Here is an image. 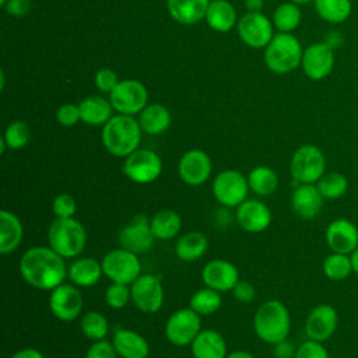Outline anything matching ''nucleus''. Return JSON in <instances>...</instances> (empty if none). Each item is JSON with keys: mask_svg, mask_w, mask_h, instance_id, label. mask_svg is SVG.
I'll list each match as a JSON object with an SVG mask.
<instances>
[{"mask_svg": "<svg viewBox=\"0 0 358 358\" xmlns=\"http://www.w3.org/2000/svg\"><path fill=\"white\" fill-rule=\"evenodd\" d=\"M69 267L50 246H34L20 259V274L34 288L52 291L67 278Z\"/></svg>", "mask_w": 358, "mask_h": 358, "instance_id": "obj_1", "label": "nucleus"}, {"mask_svg": "<svg viewBox=\"0 0 358 358\" xmlns=\"http://www.w3.org/2000/svg\"><path fill=\"white\" fill-rule=\"evenodd\" d=\"M140 123L129 115L112 116L102 129V143L115 157H127L138 148L141 140Z\"/></svg>", "mask_w": 358, "mask_h": 358, "instance_id": "obj_2", "label": "nucleus"}, {"mask_svg": "<svg viewBox=\"0 0 358 358\" xmlns=\"http://www.w3.org/2000/svg\"><path fill=\"white\" fill-rule=\"evenodd\" d=\"M253 330L256 336L267 343L277 344L285 340L291 330V316L288 308L275 299L262 303L253 316Z\"/></svg>", "mask_w": 358, "mask_h": 358, "instance_id": "obj_3", "label": "nucleus"}, {"mask_svg": "<svg viewBox=\"0 0 358 358\" xmlns=\"http://www.w3.org/2000/svg\"><path fill=\"white\" fill-rule=\"evenodd\" d=\"M49 246L64 259L77 257L85 248L87 231L76 218H55L48 229Z\"/></svg>", "mask_w": 358, "mask_h": 358, "instance_id": "obj_4", "label": "nucleus"}, {"mask_svg": "<svg viewBox=\"0 0 358 358\" xmlns=\"http://www.w3.org/2000/svg\"><path fill=\"white\" fill-rule=\"evenodd\" d=\"M302 55V46L292 34L278 32L266 46L264 63L270 71L287 74L301 64Z\"/></svg>", "mask_w": 358, "mask_h": 358, "instance_id": "obj_5", "label": "nucleus"}, {"mask_svg": "<svg viewBox=\"0 0 358 358\" xmlns=\"http://www.w3.org/2000/svg\"><path fill=\"white\" fill-rule=\"evenodd\" d=\"M295 183H316L326 173V157L313 144H303L294 152L289 162Z\"/></svg>", "mask_w": 358, "mask_h": 358, "instance_id": "obj_6", "label": "nucleus"}, {"mask_svg": "<svg viewBox=\"0 0 358 358\" xmlns=\"http://www.w3.org/2000/svg\"><path fill=\"white\" fill-rule=\"evenodd\" d=\"M101 264L103 275L108 277L112 282L131 285L141 275L138 255L123 248L108 252L103 256Z\"/></svg>", "mask_w": 358, "mask_h": 358, "instance_id": "obj_7", "label": "nucleus"}, {"mask_svg": "<svg viewBox=\"0 0 358 358\" xmlns=\"http://www.w3.org/2000/svg\"><path fill=\"white\" fill-rule=\"evenodd\" d=\"M213 196L224 207H238L248 199V178L239 171H221L213 180Z\"/></svg>", "mask_w": 358, "mask_h": 358, "instance_id": "obj_8", "label": "nucleus"}, {"mask_svg": "<svg viewBox=\"0 0 358 358\" xmlns=\"http://www.w3.org/2000/svg\"><path fill=\"white\" fill-rule=\"evenodd\" d=\"M200 331V315L192 308H183L173 312L165 323V337L176 347L190 345Z\"/></svg>", "mask_w": 358, "mask_h": 358, "instance_id": "obj_9", "label": "nucleus"}, {"mask_svg": "<svg viewBox=\"0 0 358 358\" xmlns=\"http://www.w3.org/2000/svg\"><path fill=\"white\" fill-rule=\"evenodd\" d=\"M162 172V161L157 152L147 148H137L126 157L123 173L134 183L145 185L154 182Z\"/></svg>", "mask_w": 358, "mask_h": 358, "instance_id": "obj_10", "label": "nucleus"}, {"mask_svg": "<svg viewBox=\"0 0 358 358\" xmlns=\"http://www.w3.org/2000/svg\"><path fill=\"white\" fill-rule=\"evenodd\" d=\"M148 99L145 87L136 80H123L109 92V101L115 110L122 115L133 116L141 112Z\"/></svg>", "mask_w": 358, "mask_h": 358, "instance_id": "obj_11", "label": "nucleus"}, {"mask_svg": "<svg viewBox=\"0 0 358 358\" xmlns=\"http://www.w3.org/2000/svg\"><path fill=\"white\" fill-rule=\"evenodd\" d=\"M131 301L144 313H155L164 303V288L161 280L154 274H141L131 285Z\"/></svg>", "mask_w": 358, "mask_h": 358, "instance_id": "obj_12", "label": "nucleus"}, {"mask_svg": "<svg viewBox=\"0 0 358 358\" xmlns=\"http://www.w3.org/2000/svg\"><path fill=\"white\" fill-rule=\"evenodd\" d=\"M154 234L150 227V220L138 214L131 218L117 234L120 248L127 249L136 255L147 253L154 245Z\"/></svg>", "mask_w": 358, "mask_h": 358, "instance_id": "obj_13", "label": "nucleus"}, {"mask_svg": "<svg viewBox=\"0 0 358 358\" xmlns=\"http://www.w3.org/2000/svg\"><path fill=\"white\" fill-rule=\"evenodd\" d=\"M83 295L77 285L66 284L50 291L49 308L52 315L62 322H73L78 317L83 309Z\"/></svg>", "mask_w": 358, "mask_h": 358, "instance_id": "obj_14", "label": "nucleus"}, {"mask_svg": "<svg viewBox=\"0 0 358 358\" xmlns=\"http://www.w3.org/2000/svg\"><path fill=\"white\" fill-rule=\"evenodd\" d=\"M301 66L308 78L320 81L326 78L334 67V50L324 42L312 43L303 50Z\"/></svg>", "mask_w": 358, "mask_h": 358, "instance_id": "obj_15", "label": "nucleus"}, {"mask_svg": "<svg viewBox=\"0 0 358 358\" xmlns=\"http://www.w3.org/2000/svg\"><path fill=\"white\" fill-rule=\"evenodd\" d=\"M213 164L210 157L201 150L186 151L178 164V173L182 182L189 186H200L206 183L211 175Z\"/></svg>", "mask_w": 358, "mask_h": 358, "instance_id": "obj_16", "label": "nucleus"}, {"mask_svg": "<svg viewBox=\"0 0 358 358\" xmlns=\"http://www.w3.org/2000/svg\"><path fill=\"white\" fill-rule=\"evenodd\" d=\"M241 39L250 48H266L273 39V25L262 13H246L238 22Z\"/></svg>", "mask_w": 358, "mask_h": 358, "instance_id": "obj_17", "label": "nucleus"}, {"mask_svg": "<svg viewBox=\"0 0 358 358\" xmlns=\"http://www.w3.org/2000/svg\"><path fill=\"white\" fill-rule=\"evenodd\" d=\"M235 218L239 227L250 234L266 231L271 224V211L257 199H246L236 207Z\"/></svg>", "mask_w": 358, "mask_h": 358, "instance_id": "obj_18", "label": "nucleus"}, {"mask_svg": "<svg viewBox=\"0 0 358 358\" xmlns=\"http://www.w3.org/2000/svg\"><path fill=\"white\" fill-rule=\"evenodd\" d=\"M201 280L206 287L218 292L232 291L239 281V271L229 260L214 259L203 267Z\"/></svg>", "mask_w": 358, "mask_h": 358, "instance_id": "obj_19", "label": "nucleus"}, {"mask_svg": "<svg viewBox=\"0 0 358 358\" xmlns=\"http://www.w3.org/2000/svg\"><path fill=\"white\" fill-rule=\"evenodd\" d=\"M338 324L337 310L327 303H320L315 306L306 317L305 331L309 340L324 341L330 338Z\"/></svg>", "mask_w": 358, "mask_h": 358, "instance_id": "obj_20", "label": "nucleus"}, {"mask_svg": "<svg viewBox=\"0 0 358 358\" xmlns=\"http://www.w3.org/2000/svg\"><path fill=\"white\" fill-rule=\"evenodd\" d=\"M324 239L331 252L351 255L358 248V228L347 218H337L327 225Z\"/></svg>", "mask_w": 358, "mask_h": 358, "instance_id": "obj_21", "label": "nucleus"}, {"mask_svg": "<svg viewBox=\"0 0 358 358\" xmlns=\"http://www.w3.org/2000/svg\"><path fill=\"white\" fill-rule=\"evenodd\" d=\"M323 196L313 183H301L291 196V206L302 220H313L322 211Z\"/></svg>", "mask_w": 358, "mask_h": 358, "instance_id": "obj_22", "label": "nucleus"}, {"mask_svg": "<svg viewBox=\"0 0 358 358\" xmlns=\"http://www.w3.org/2000/svg\"><path fill=\"white\" fill-rule=\"evenodd\" d=\"M112 344L120 358H147L150 354L148 341L130 329H117L113 333Z\"/></svg>", "mask_w": 358, "mask_h": 358, "instance_id": "obj_23", "label": "nucleus"}, {"mask_svg": "<svg viewBox=\"0 0 358 358\" xmlns=\"http://www.w3.org/2000/svg\"><path fill=\"white\" fill-rule=\"evenodd\" d=\"M194 358H227V343L224 337L211 329L201 330L190 344Z\"/></svg>", "mask_w": 358, "mask_h": 358, "instance_id": "obj_24", "label": "nucleus"}, {"mask_svg": "<svg viewBox=\"0 0 358 358\" xmlns=\"http://www.w3.org/2000/svg\"><path fill=\"white\" fill-rule=\"evenodd\" d=\"M24 228L20 218L8 211H0V253L8 255L13 253L22 241Z\"/></svg>", "mask_w": 358, "mask_h": 358, "instance_id": "obj_25", "label": "nucleus"}, {"mask_svg": "<svg viewBox=\"0 0 358 358\" xmlns=\"http://www.w3.org/2000/svg\"><path fill=\"white\" fill-rule=\"evenodd\" d=\"M103 275L102 264L92 257L74 260L67 270V277L77 287H94Z\"/></svg>", "mask_w": 358, "mask_h": 358, "instance_id": "obj_26", "label": "nucleus"}, {"mask_svg": "<svg viewBox=\"0 0 358 358\" xmlns=\"http://www.w3.org/2000/svg\"><path fill=\"white\" fill-rule=\"evenodd\" d=\"M166 4L175 21L190 25L206 17L210 0H168Z\"/></svg>", "mask_w": 358, "mask_h": 358, "instance_id": "obj_27", "label": "nucleus"}, {"mask_svg": "<svg viewBox=\"0 0 358 358\" xmlns=\"http://www.w3.org/2000/svg\"><path fill=\"white\" fill-rule=\"evenodd\" d=\"M208 248V239L203 232L190 231L183 234L175 242V253L183 262L200 259Z\"/></svg>", "mask_w": 358, "mask_h": 358, "instance_id": "obj_28", "label": "nucleus"}, {"mask_svg": "<svg viewBox=\"0 0 358 358\" xmlns=\"http://www.w3.org/2000/svg\"><path fill=\"white\" fill-rule=\"evenodd\" d=\"M81 120L90 126L105 124L112 117V103L101 96H88L80 102Z\"/></svg>", "mask_w": 358, "mask_h": 358, "instance_id": "obj_29", "label": "nucleus"}, {"mask_svg": "<svg viewBox=\"0 0 358 358\" xmlns=\"http://www.w3.org/2000/svg\"><path fill=\"white\" fill-rule=\"evenodd\" d=\"M210 28L218 32L229 31L236 22V11L234 6L225 0H211L206 13Z\"/></svg>", "mask_w": 358, "mask_h": 358, "instance_id": "obj_30", "label": "nucleus"}, {"mask_svg": "<svg viewBox=\"0 0 358 358\" xmlns=\"http://www.w3.org/2000/svg\"><path fill=\"white\" fill-rule=\"evenodd\" d=\"M150 227L155 239L168 241L179 234L182 228V220L176 211L165 208L157 211L150 218Z\"/></svg>", "mask_w": 358, "mask_h": 358, "instance_id": "obj_31", "label": "nucleus"}, {"mask_svg": "<svg viewBox=\"0 0 358 358\" xmlns=\"http://www.w3.org/2000/svg\"><path fill=\"white\" fill-rule=\"evenodd\" d=\"M140 127L147 134L155 136L164 133L171 124V113L161 103H152L145 106L140 112Z\"/></svg>", "mask_w": 358, "mask_h": 358, "instance_id": "obj_32", "label": "nucleus"}, {"mask_svg": "<svg viewBox=\"0 0 358 358\" xmlns=\"http://www.w3.org/2000/svg\"><path fill=\"white\" fill-rule=\"evenodd\" d=\"M319 17L330 24L347 21L352 13L351 0H313Z\"/></svg>", "mask_w": 358, "mask_h": 358, "instance_id": "obj_33", "label": "nucleus"}, {"mask_svg": "<svg viewBox=\"0 0 358 358\" xmlns=\"http://www.w3.org/2000/svg\"><path fill=\"white\" fill-rule=\"evenodd\" d=\"M248 183L249 189H252L257 196H270L278 186V176L271 168L259 165L249 172Z\"/></svg>", "mask_w": 358, "mask_h": 358, "instance_id": "obj_34", "label": "nucleus"}, {"mask_svg": "<svg viewBox=\"0 0 358 358\" xmlns=\"http://www.w3.org/2000/svg\"><path fill=\"white\" fill-rule=\"evenodd\" d=\"M222 305V298L218 291L204 287L197 289L189 301V308H192L200 316H207L215 313Z\"/></svg>", "mask_w": 358, "mask_h": 358, "instance_id": "obj_35", "label": "nucleus"}, {"mask_svg": "<svg viewBox=\"0 0 358 358\" xmlns=\"http://www.w3.org/2000/svg\"><path fill=\"white\" fill-rule=\"evenodd\" d=\"M323 273L333 281L345 280L352 271L351 256L344 253H330L323 262Z\"/></svg>", "mask_w": 358, "mask_h": 358, "instance_id": "obj_36", "label": "nucleus"}, {"mask_svg": "<svg viewBox=\"0 0 358 358\" xmlns=\"http://www.w3.org/2000/svg\"><path fill=\"white\" fill-rule=\"evenodd\" d=\"M301 20H302L301 10L292 1L280 4L275 8L274 14H273L274 27L280 32H291V31H294L299 25Z\"/></svg>", "mask_w": 358, "mask_h": 358, "instance_id": "obj_37", "label": "nucleus"}, {"mask_svg": "<svg viewBox=\"0 0 358 358\" xmlns=\"http://www.w3.org/2000/svg\"><path fill=\"white\" fill-rule=\"evenodd\" d=\"M316 186L323 199L336 200L345 194L348 189V180L340 172H327L316 182Z\"/></svg>", "mask_w": 358, "mask_h": 358, "instance_id": "obj_38", "label": "nucleus"}, {"mask_svg": "<svg viewBox=\"0 0 358 358\" xmlns=\"http://www.w3.org/2000/svg\"><path fill=\"white\" fill-rule=\"evenodd\" d=\"M80 329L88 340L98 341V340H102L106 337L109 324H108L106 317L102 313H99L96 310H91L81 317Z\"/></svg>", "mask_w": 358, "mask_h": 358, "instance_id": "obj_39", "label": "nucleus"}, {"mask_svg": "<svg viewBox=\"0 0 358 358\" xmlns=\"http://www.w3.org/2000/svg\"><path fill=\"white\" fill-rule=\"evenodd\" d=\"M3 138L8 148L18 150L28 144V141L31 138V130L25 122L15 120L7 126Z\"/></svg>", "mask_w": 358, "mask_h": 358, "instance_id": "obj_40", "label": "nucleus"}, {"mask_svg": "<svg viewBox=\"0 0 358 358\" xmlns=\"http://www.w3.org/2000/svg\"><path fill=\"white\" fill-rule=\"evenodd\" d=\"M131 299L130 288L126 284L112 282L105 291V302L113 309H122Z\"/></svg>", "mask_w": 358, "mask_h": 358, "instance_id": "obj_41", "label": "nucleus"}, {"mask_svg": "<svg viewBox=\"0 0 358 358\" xmlns=\"http://www.w3.org/2000/svg\"><path fill=\"white\" fill-rule=\"evenodd\" d=\"M52 211L56 218H71L77 211V203L71 194L60 193L52 201Z\"/></svg>", "mask_w": 358, "mask_h": 358, "instance_id": "obj_42", "label": "nucleus"}, {"mask_svg": "<svg viewBox=\"0 0 358 358\" xmlns=\"http://www.w3.org/2000/svg\"><path fill=\"white\" fill-rule=\"evenodd\" d=\"M294 358H329V352L320 341L309 340L296 348Z\"/></svg>", "mask_w": 358, "mask_h": 358, "instance_id": "obj_43", "label": "nucleus"}, {"mask_svg": "<svg viewBox=\"0 0 358 358\" xmlns=\"http://www.w3.org/2000/svg\"><path fill=\"white\" fill-rule=\"evenodd\" d=\"M117 352L112 344L105 338L94 341L85 352V358H117Z\"/></svg>", "mask_w": 358, "mask_h": 358, "instance_id": "obj_44", "label": "nucleus"}, {"mask_svg": "<svg viewBox=\"0 0 358 358\" xmlns=\"http://www.w3.org/2000/svg\"><path fill=\"white\" fill-rule=\"evenodd\" d=\"M56 119L62 126L70 127L74 126L78 120H81L80 116V108L78 105L74 103H63L57 112H56Z\"/></svg>", "mask_w": 358, "mask_h": 358, "instance_id": "obj_45", "label": "nucleus"}, {"mask_svg": "<svg viewBox=\"0 0 358 358\" xmlns=\"http://www.w3.org/2000/svg\"><path fill=\"white\" fill-rule=\"evenodd\" d=\"M117 83V76L110 69H101L95 74V85L102 92H110Z\"/></svg>", "mask_w": 358, "mask_h": 358, "instance_id": "obj_46", "label": "nucleus"}, {"mask_svg": "<svg viewBox=\"0 0 358 358\" xmlns=\"http://www.w3.org/2000/svg\"><path fill=\"white\" fill-rule=\"evenodd\" d=\"M232 294L235 296V299H238L239 302L243 303H249L255 299L256 295V288L250 281H245V280H239L236 282V285L232 289Z\"/></svg>", "mask_w": 358, "mask_h": 358, "instance_id": "obj_47", "label": "nucleus"}, {"mask_svg": "<svg viewBox=\"0 0 358 358\" xmlns=\"http://www.w3.org/2000/svg\"><path fill=\"white\" fill-rule=\"evenodd\" d=\"M31 6H32L31 0H7L4 7L10 15L22 17L28 14V11L31 10Z\"/></svg>", "mask_w": 358, "mask_h": 358, "instance_id": "obj_48", "label": "nucleus"}, {"mask_svg": "<svg viewBox=\"0 0 358 358\" xmlns=\"http://www.w3.org/2000/svg\"><path fill=\"white\" fill-rule=\"evenodd\" d=\"M296 348L287 338L274 344V357L275 358H294Z\"/></svg>", "mask_w": 358, "mask_h": 358, "instance_id": "obj_49", "label": "nucleus"}, {"mask_svg": "<svg viewBox=\"0 0 358 358\" xmlns=\"http://www.w3.org/2000/svg\"><path fill=\"white\" fill-rule=\"evenodd\" d=\"M10 358H45L43 354L36 348H22L14 352Z\"/></svg>", "mask_w": 358, "mask_h": 358, "instance_id": "obj_50", "label": "nucleus"}, {"mask_svg": "<svg viewBox=\"0 0 358 358\" xmlns=\"http://www.w3.org/2000/svg\"><path fill=\"white\" fill-rule=\"evenodd\" d=\"M341 41H343V38L340 36L338 32H329V35L324 39V43H327L331 49H334L336 46H338L341 43Z\"/></svg>", "mask_w": 358, "mask_h": 358, "instance_id": "obj_51", "label": "nucleus"}, {"mask_svg": "<svg viewBox=\"0 0 358 358\" xmlns=\"http://www.w3.org/2000/svg\"><path fill=\"white\" fill-rule=\"evenodd\" d=\"M245 6L249 13H260L263 8V0H245Z\"/></svg>", "mask_w": 358, "mask_h": 358, "instance_id": "obj_52", "label": "nucleus"}, {"mask_svg": "<svg viewBox=\"0 0 358 358\" xmlns=\"http://www.w3.org/2000/svg\"><path fill=\"white\" fill-rule=\"evenodd\" d=\"M227 358H256V357L252 352H249V351L239 350V351H234V352L228 354Z\"/></svg>", "mask_w": 358, "mask_h": 358, "instance_id": "obj_53", "label": "nucleus"}, {"mask_svg": "<svg viewBox=\"0 0 358 358\" xmlns=\"http://www.w3.org/2000/svg\"><path fill=\"white\" fill-rule=\"evenodd\" d=\"M350 256H351V263H352V271L358 275V248Z\"/></svg>", "mask_w": 358, "mask_h": 358, "instance_id": "obj_54", "label": "nucleus"}, {"mask_svg": "<svg viewBox=\"0 0 358 358\" xmlns=\"http://www.w3.org/2000/svg\"><path fill=\"white\" fill-rule=\"evenodd\" d=\"M289 1H292V3H295V4H306V3H309V1H312V0H289Z\"/></svg>", "mask_w": 358, "mask_h": 358, "instance_id": "obj_55", "label": "nucleus"}, {"mask_svg": "<svg viewBox=\"0 0 358 358\" xmlns=\"http://www.w3.org/2000/svg\"><path fill=\"white\" fill-rule=\"evenodd\" d=\"M6 3H7V0H0V4H1V6H6Z\"/></svg>", "mask_w": 358, "mask_h": 358, "instance_id": "obj_56", "label": "nucleus"}]
</instances>
